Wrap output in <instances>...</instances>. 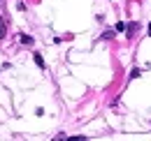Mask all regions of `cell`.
I'll return each mask as SVG.
<instances>
[{
  "label": "cell",
  "instance_id": "4",
  "mask_svg": "<svg viewBox=\"0 0 151 141\" xmlns=\"http://www.w3.org/2000/svg\"><path fill=\"white\" fill-rule=\"evenodd\" d=\"M149 37H151V23H149Z\"/></svg>",
  "mask_w": 151,
  "mask_h": 141
},
{
  "label": "cell",
  "instance_id": "2",
  "mask_svg": "<svg viewBox=\"0 0 151 141\" xmlns=\"http://www.w3.org/2000/svg\"><path fill=\"white\" fill-rule=\"evenodd\" d=\"M33 58H35V65H37V67H44V58H42L40 53H35Z\"/></svg>",
  "mask_w": 151,
  "mask_h": 141
},
{
  "label": "cell",
  "instance_id": "3",
  "mask_svg": "<svg viewBox=\"0 0 151 141\" xmlns=\"http://www.w3.org/2000/svg\"><path fill=\"white\" fill-rule=\"evenodd\" d=\"M116 30H119V33H123V30H126V23H123V21H119V23H116Z\"/></svg>",
  "mask_w": 151,
  "mask_h": 141
},
{
  "label": "cell",
  "instance_id": "1",
  "mask_svg": "<svg viewBox=\"0 0 151 141\" xmlns=\"http://www.w3.org/2000/svg\"><path fill=\"white\" fill-rule=\"evenodd\" d=\"M19 39H21V44H26V46H33V37H30V35H21Z\"/></svg>",
  "mask_w": 151,
  "mask_h": 141
}]
</instances>
